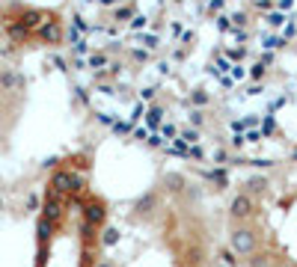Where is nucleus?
Here are the masks:
<instances>
[{
    "label": "nucleus",
    "mask_w": 297,
    "mask_h": 267,
    "mask_svg": "<svg viewBox=\"0 0 297 267\" xmlns=\"http://www.w3.org/2000/svg\"><path fill=\"white\" fill-rule=\"evenodd\" d=\"M232 249H235L238 255H250V252L256 249V234L250 229H235L232 231Z\"/></svg>",
    "instance_id": "1"
},
{
    "label": "nucleus",
    "mask_w": 297,
    "mask_h": 267,
    "mask_svg": "<svg viewBox=\"0 0 297 267\" xmlns=\"http://www.w3.org/2000/svg\"><path fill=\"white\" fill-rule=\"evenodd\" d=\"M84 217H87L92 226H104V220H107V205L101 202V199H87L84 202Z\"/></svg>",
    "instance_id": "2"
},
{
    "label": "nucleus",
    "mask_w": 297,
    "mask_h": 267,
    "mask_svg": "<svg viewBox=\"0 0 297 267\" xmlns=\"http://www.w3.org/2000/svg\"><path fill=\"white\" fill-rule=\"evenodd\" d=\"M232 217H253V199L247 193H241V196H235V202H232Z\"/></svg>",
    "instance_id": "3"
},
{
    "label": "nucleus",
    "mask_w": 297,
    "mask_h": 267,
    "mask_svg": "<svg viewBox=\"0 0 297 267\" xmlns=\"http://www.w3.org/2000/svg\"><path fill=\"white\" fill-rule=\"evenodd\" d=\"M264 187H267V178H250L244 184V193L247 196H253V193H262Z\"/></svg>",
    "instance_id": "4"
},
{
    "label": "nucleus",
    "mask_w": 297,
    "mask_h": 267,
    "mask_svg": "<svg viewBox=\"0 0 297 267\" xmlns=\"http://www.w3.org/2000/svg\"><path fill=\"white\" fill-rule=\"evenodd\" d=\"M146 122H149V128H160L164 110H160V107H149V110H146Z\"/></svg>",
    "instance_id": "5"
},
{
    "label": "nucleus",
    "mask_w": 297,
    "mask_h": 267,
    "mask_svg": "<svg viewBox=\"0 0 297 267\" xmlns=\"http://www.w3.org/2000/svg\"><path fill=\"white\" fill-rule=\"evenodd\" d=\"M155 202H157V196H155V193H146L140 202H137V211H143V214L152 211V208H155Z\"/></svg>",
    "instance_id": "6"
},
{
    "label": "nucleus",
    "mask_w": 297,
    "mask_h": 267,
    "mask_svg": "<svg viewBox=\"0 0 297 267\" xmlns=\"http://www.w3.org/2000/svg\"><path fill=\"white\" fill-rule=\"evenodd\" d=\"M220 264H223V267H235V264H238L235 249H220Z\"/></svg>",
    "instance_id": "7"
},
{
    "label": "nucleus",
    "mask_w": 297,
    "mask_h": 267,
    "mask_svg": "<svg viewBox=\"0 0 297 267\" xmlns=\"http://www.w3.org/2000/svg\"><path fill=\"white\" fill-rule=\"evenodd\" d=\"M208 178L214 181V184H217V187H220V190H223V187L229 184V175L223 172V169H214V172H208Z\"/></svg>",
    "instance_id": "8"
},
{
    "label": "nucleus",
    "mask_w": 297,
    "mask_h": 267,
    "mask_svg": "<svg viewBox=\"0 0 297 267\" xmlns=\"http://www.w3.org/2000/svg\"><path fill=\"white\" fill-rule=\"evenodd\" d=\"M167 184H170V190H173V193H181V190H184V178H181V175H170V178H167Z\"/></svg>",
    "instance_id": "9"
},
{
    "label": "nucleus",
    "mask_w": 297,
    "mask_h": 267,
    "mask_svg": "<svg viewBox=\"0 0 297 267\" xmlns=\"http://www.w3.org/2000/svg\"><path fill=\"white\" fill-rule=\"evenodd\" d=\"M191 101L196 107H202V104H208V92H205V89H196V92H193L191 95Z\"/></svg>",
    "instance_id": "10"
},
{
    "label": "nucleus",
    "mask_w": 297,
    "mask_h": 267,
    "mask_svg": "<svg viewBox=\"0 0 297 267\" xmlns=\"http://www.w3.org/2000/svg\"><path fill=\"white\" fill-rule=\"evenodd\" d=\"M274 131H277V122H274V116H267V119L262 122V134H264V137H271Z\"/></svg>",
    "instance_id": "11"
},
{
    "label": "nucleus",
    "mask_w": 297,
    "mask_h": 267,
    "mask_svg": "<svg viewBox=\"0 0 297 267\" xmlns=\"http://www.w3.org/2000/svg\"><path fill=\"white\" fill-rule=\"evenodd\" d=\"M101 241H104L107 247H113V244L119 241V231H116V229H104V238H101Z\"/></svg>",
    "instance_id": "12"
},
{
    "label": "nucleus",
    "mask_w": 297,
    "mask_h": 267,
    "mask_svg": "<svg viewBox=\"0 0 297 267\" xmlns=\"http://www.w3.org/2000/svg\"><path fill=\"white\" fill-rule=\"evenodd\" d=\"M205 122V113H199V110H193V116H191V125H196V128H199V125Z\"/></svg>",
    "instance_id": "13"
},
{
    "label": "nucleus",
    "mask_w": 297,
    "mask_h": 267,
    "mask_svg": "<svg viewBox=\"0 0 297 267\" xmlns=\"http://www.w3.org/2000/svg\"><path fill=\"white\" fill-rule=\"evenodd\" d=\"M160 134H164V137H175L178 131H175V125H160Z\"/></svg>",
    "instance_id": "14"
},
{
    "label": "nucleus",
    "mask_w": 297,
    "mask_h": 267,
    "mask_svg": "<svg viewBox=\"0 0 297 267\" xmlns=\"http://www.w3.org/2000/svg\"><path fill=\"white\" fill-rule=\"evenodd\" d=\"M214 160H217V163H226V160H229V155L223 152V149H217V152H214Z\"/></svg>",
    "instance_id": "15"
},
{
    "label": "nucleus",
    "mask_w": 297,
    "mask_h": 267,
    "mask_svg": "<svg viewBox=\"0 0 297 267\" xmlns=\"http://www.w3.org/2000/svg\"><path fill=\"white\" fill-rule=\"evenodd\" d=\"M181 140H184V142H196V140H199V134H196V131H184V137H181Z\"/></svg>",
    "instance_id": "16"
},
{
    "label": "nucleus",
    "mask_w": 297,
    "mask_h": 267,
    "mask_svg": "<svg viewBox=\"0 0 297 267\" xmlns=\"http://www.w3.org/2000/svg\"><path fill=\"white\" fill-rule=\"evenodd\" d=\"M149 145H164V137H160V134H152V137H149Z\"/></svg>",
    "instance_id": "17"
},
{
    "label": "nucleus",
    "mask_w": 297,
    "mask_h": 267,
    "mask_svg": "<svg viewBox=\"0 0 297 267\" xmlns=\"http://www.w3.org/2000/svg\"><path fill=\"white\" fill-rule=\"evenodd\" d=\"M191 158H196V160H202V149H199V145H193V149H191Z\"/></svg>",
    "instance_id": "18"
},
{
    "label": "nucleus",
    "mask_w": 297,
    "mask_h": 267,
    "mask_svg": "<svg viewBox=\"0 0 297 267\" xmlns=\"http://www.w3.org/2000/svg\"><path fill=\"white\" fill-rule=\"evenodd\" d=\"M282 24V15H271V27H280Z\"/></svg>",
    "instance_id": "19"
},
{
    "label": "nucleus",
    "mask_w": 297,
    "mask_h": 267,
    "mask_svg": "<svg viewBox=\"0 0 297 267\" xmlns=\"http://www.w3.org/2000/svg\"><path fill=\"white\" fill-rule=\"evenodd\" d=\"M98 267H113V264H110V261H101V264H98Z\"/></svg>",
    "instance_id": "20"
}]
</instances>
